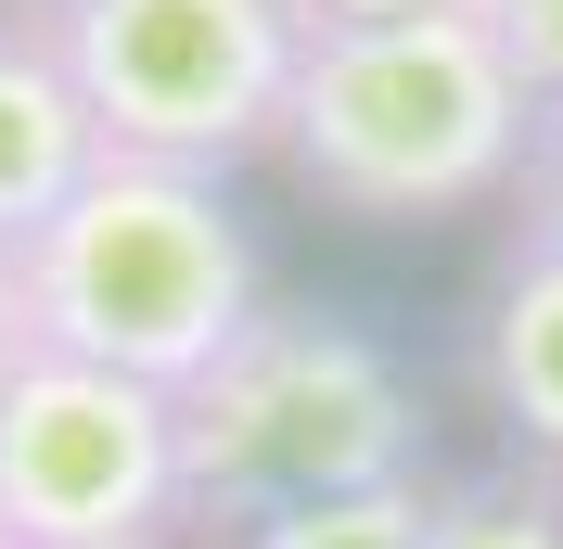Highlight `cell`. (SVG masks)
<instances>
[{"mask_svg":"<svg viewBox=\"0 0 563 549\" xmlns=\"http://www.w3.org/2000/svg\"><path fill=\"white\" fill-rule=\"evenodd\" d=\"M526 115L538 103L499 65V38L474 26V0H422V13L308 26L269 154L320 217L410 231V217L499 205L526 167Z\"/></svg>","mask_w":563,"mask_h":549,"instance_id":"cell-1","label":"cell"},{"mask_svg":"<svg viewBox=\"0 0 563 549\" xmlns=\"http://www.w3.org/2000/svg\"><path fill=\"white\" fill-rule=\"evenodd\" d=\"M13 294H26V345H65L90 371L179 396L269 307V269H256V231L231 217L218 179L154 167V154H103L13 243Z\"/></svg>","mask_w":563,"mask_h":549,"instance_id":"cell-2","label":"cell"},{"mask_svg":"<svg viewBox=\"0 0 563 549\" xmlns=\"http://www.w3.org/2000/svg\"><path fill=\"white\" fill-rule=\"evenodd\" d=\"M397 473H422L410 383L372 333L320 307H256L218 371L179 383V485L206 524H269Z\"/></svg>","mask_w":563,"mask_h":549,"instance_id":"cell-3","label":"cell"},{"mask_svg":"<svg viewBox=\"0 0 563 549\" xmlns=\"http://www.w3.org/2000/svg\"><path fill=\"white\" fill-rule=\"evenodd\" d=\"M26 26L52 38L103 154H154L192 179H231L282 141V90L308 52L295 0H26Z\"/></svg>","mask_w":563,"mask_h":549,"instance_id":"cell-4","label":"cell"},{"mask_svg":"<svg viewBox=\"0 0 563 549\" xmlns=\"http://www.w3.org/2000/svg\"><path fill=\"white\" fill-rule=\"evenodd\" d=\"M192 512L179 396L90 371L65 345L0 358V537L13 549H154Z\"/></svg>","mask_w":563,"mask_h":549,"instance_id":"cell-5","label":"cell"},{"mask_svg":"<svg viewBox=\"0 0 563 549\" xmlns=\"http://www.w3.org/2000/svg\"><path fill=\"white\" fill-rule=\"evenodd\" d=\"M90 167H103V128H90V103L65 90L52 38H38L26 13H0V243H26V231L65 205Z\"/></svg>","mask_w":563,"mask_h":549,"instance_id":"cell-6","label":"cell"},{"mask_svg":"<svg viewBox=\"0 0 563 549\" xmlns=\"http://www.w3.org/2000/svg\"><path fill=\"white\" fill-rule=\"evenodd\" d=\"M474 383L512 422V447L563 473V256H538V243L499 256L487 320H474Z\"/></svg>","mask_w":563,"mask_h":549,"instance_id":"cell-7","label":"cell"},{"mask_svg":"<svg viewBox=\"0 0 563 549\" xmlns=\"http://www.w3.org/2000/svg\"><path fill=\"white\" fill-rule=\"evenodd\" d=\"M422 549H563V473H526V460H499V473L435 485V512H422Z\"/></svg>","mask_w":563,"mask_h":549,"instance_id":"cell-8","label":"cell"},{"mask_svg":"<svg viewBox=\"0 0 563 549\" xmlns=\"http://www.w3.org/2000/svg\"><path fill=\"white\" fill-rule=\"evenodd\" d=\"M422 512H435V485L397 473V485H346V498H308V512L244 524V549H422Z\"/></svg>","mask_w":563,"mask_h":549,"instance_id":"cell-9","label":"cell"},{"mask_svg":"<svg viewBox=\"0 0 563 549\" xmlns=\"http://www.w3.org/2000/svg\"><path fill=\"white\" fill-rule=\"evenodd\" d=\"M512 243H538V256H563V103L526 115V167H512Z\"/></svg>","mask_w":563,"mask_h":549,"instance_id":"cell-10","label":"cell"},{"mask_svg":"<svg viewBox=\"0 0 563 549\" xmlns=\"http://www.w3.org/2000/svg\"><path fill=\"white\" fill-rule=\"evenodd\" d=\"M474 26L526 77V103H563V0H474Z\"/></svg>","mask_w":563,"mask_h":549,"instance_id":"cell-11","label":"cell"},{"mask_svg":"<svg viewBox=\"0 0 563 549\" xmlns=\"http://www.w3.org/2000/svg\"><path fill=\"white\" fill-rule=\"evenodd\" d=\"M358 13H422V0H295V26H358Z\"/></svg>","mask_w":563,"mask_h":549,"instance_id":"cell-12","label":"cell"},{"mask_svg":"<svg viewBox=\"0 0 563 549\" xmlns=\"http://www.w3.org/2000/svg\"><path fill=\"white\" fill-rule=\"evenodd\" d=\"M26 345V294H13V243H0V358Z\"/></svg>","mask_w":563,"mask_h":549,"instance_id":"cell-13","label":"cell"},{"mask_svg":"<svg viewBox=\"0 0 563 549\" xmlns=\"http://www.w3.org/2000/svg\"><path fill=\"white\" fill-rule=\"evenodd\" d=\"M0 549H13V537H0Z\"/></svg>","mask_w":563,"mask_h":549,"instance_id":"cell-14","label":"cell"}]
</instances>
